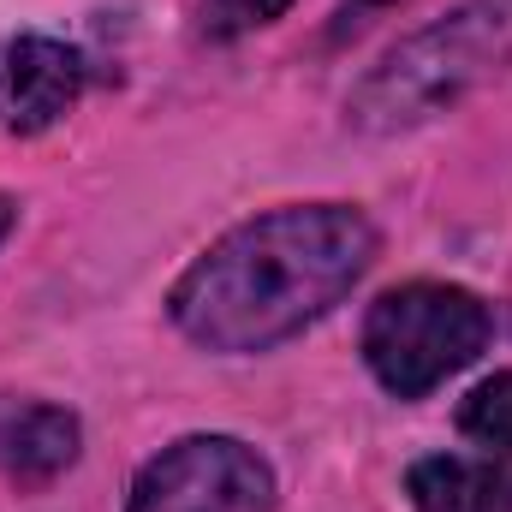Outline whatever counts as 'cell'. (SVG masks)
<instances>
[{
  "label": "cell",
  "mask_w": 512,
  "mask_h": 512,
  "mask_svg": "<svg viewBox=\"0 0 512 512\" xmlns=\"http://www.w3.org/2000/svg\"><path fill=\"white\" fill-rule=\"evenodd\" d=\"M376 262V227L352 203H298L215 239L173 286V322L209 352H268L328 316Z\"/></svg>",
  "instance_id": "cell-1"
},
{
  "label": "cell",
  "mask_w": 512,
  "mask_h": 512,
  "mask_svg": "<svg viewBox=\"0 0 512 512\" xmlns=\"http://www.w3.org/2000/svg\"><path fill=\"white\" fill-rule=\"evenodd\" d=\"M512 60V0H465L441 24L399 42L346 102L358 131H411L459 108L477 84H489Z\"/></svg>",
  "instance_id": "cell-2"
},
{
  "label": "cell",
  "mask_w": 512,
  "mask_h": 512,
  "mask_svg": "<svg viewBox=\"0 0 512 512\" xmlns=\"http://www.w3.org/2000/svg\"><path fill=\"white\" fill-rule=\"evenodd\" d=\"M489 304L465 286L411 280L393 286L364 316V364L399 399H423L429 387L459 376L489 346Z\"/></svg>",
  "instance_id": "cell-3"
},
{
  "label": "cell",
  "mask_w": 512,
  "mask_h": 512,
  "mask_svg": "<svg viewBox=\"0 0 512 512\" xmlns=\"http://www.w3.org/2000/svg\"><path fill=\"white\" fill-rule=\"evenodd\" d=\"M126 512H274V471L233 435H185L137 471Z\"/></svg>",
  "instance_id": "cell-4"
},
{
  "label": "cell",
  "mask_w": 512,
  "mask_h": 512,
  "mask_svg": "<svg viewBox=\"0 0 512 512\" xmlns=\"http://www.w3.org/2000/svg\"><path fill=\"white\" fill-rule=\"evenodd\" d=\"M0 90H6L12 131H24V137L48 131L84 90V54L54 36H18L0 66Z\"/></svg>",
  "instance_id": "cell-5"
},
{
  "label": "cell",
  "mask_w": 512,
  "mask_h": 512,
  "mask_svg": "<svg viewBox=\"0 0 512 512\" xmlns=\"http://www.w3.org/2000/svg\"><path fill=\"white\" fill-rule=\"evenodd\" d=\"M78 459V417L60 405H6L0 399V471L18 483H48Z\"/></svg>",
  "instance_id": "cell-6"
},
{
  "label": "cell",
  "mask_w": 512,
  "mask_h": 512,
  "mask_svg": "<svg viewBox=\"0 0 512 512\" xmlns=\"http://www.w3.org/2000/svg\"><path fill=\"white\" fill-rule=\"evenodd\" d=\"M411 501L417 512H512V471L495 459H423Z\"/></svg>",
  "instance_id": "cell-7"
},
{
  "label": "cell",
  "mask_w": 512,
  "mask_h": 512,
  "mask_svg": "<svg viewBox=\"0 0 512 512\" xmlns=\"http://www.w3.org/2000/svg\"><path fill=\"white\" fill-rule=\"evenodd\" d=\"M459 429L495 453H512V376H489L459 405Z\"/></svg>",
  "instance_id": "cell-8"
},
{
  "label": "cell",
  "mask_w": 512,
  "mask_h": 512,
  "mask_svg": "<svg viewBox=\"0 0 512 512\" xmlns=\"http://www.w3.org/2000/svg\"><path fill=\"white\" fill-rule=\"evenodd\" d=\"M292 0H203V18L215 36H239V30H256V24H274Z\"/></svg>",
  "instance_id": "cell-9"
},
{
  "label": "cell",
  "mask_w": 512,
  "mask_h": 512,
  "mask_svg": "<svg viewBox=\"0 0 512 512\" xmlns=\"http://www.w3.org/2000/svg\"><path fill=\"white\" fill-rule=\"evenodd\" d=\"M12 221H18V203H12V197H0V239L12 233Z\"/></svg>",
  "instance_id": "cell-10"
}]
</instances>
